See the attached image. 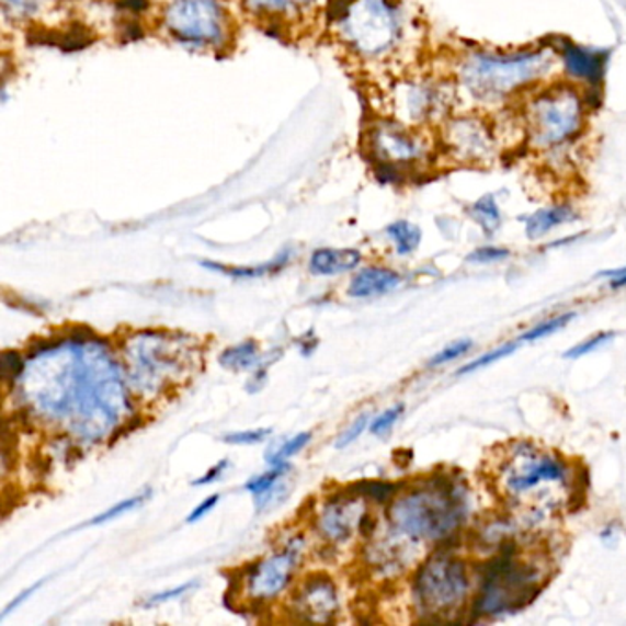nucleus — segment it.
I'll return each mask as SVG.
<instances>
[{
	"instance_id": "37998d69",
	"label": "nucleus",
	"mask_w": 626,
	"mask_h": 626,
	"mask_svg": "<svg viewBox=\"0 0 626 626\" xmlns=\"http://www.w3.org/2000/svg\"><path fill=\"white\" fill-rule=\"evenodd\" d=\"M43 582L45 581L35 582L34 587L29 588V590H24V592L21 593V595H19V597L15 599V601H13L12 604H10V606H8L7 612H4V615H2V617H7V615L10 614V612H12L13 608H18V606H21V604H23L24 601H26V599L30 597V595H34V593L37 592V588H39L41 584H43Z\"/></svg>"
},
{
	"instance_id": "cd10ccee",
	"label": "nucleus",
	"mask_w": 626,
	"mask_h": 626,
	"mask_svg": "<svg viewBox=\"0 0 626 626\" xmlns=\"http://www.w3.org/2000/svg\"><path fill=\"white\" fill-rule=\"evenodd\" d=\"M310 437H312L310 432H301V434L294 435L293 440L283 443L274 454L266 456V462L271 463V465H280V463L287 462L288 457L298 454L305 445H309Z\"/></svg>"
},
{
	"instance_id": "20e7f679",
	"label": "nucleus",
	"mask_w": 626,
	"mask_h": 626,
	"mask_svg": "<svg viewBox=\"0 0 626 626\" xmlns=\"http://www.w3.org/2000/svg\"><path fill=\"white\" fill-rule=\"evenodd\" d=\"M467 505L457 487L448 481L399 498L389 509V520L397 530L416 540H440L462 525Z\"/></svg>"
},
{
	"instance_id": "79ce46f5",
	"label": "nucleus",
	"mask_w": 626,
	"mask_h": 626,
	"mask_svg": "<svg viewBox=\"0 0 626 626\" xmlns=\"http://www.w3.org/2000/svg\"><path fill=\"white\" fill-rule=\"evenodd\" d=\"M601 276L610 277V287L612 288L626 287V269H619V271L603 272Z\"/></svg>"
},
{
	"instance_id": "4c0bfd02",
	"label": "nucleus",
	"mask_w": 626,
	"mask_h": 626,
	"mask_svg": "<svg viewBox=\"0 0 626 626\" xmlns=\"http://www.w3.org/2000/svg\"><path fill=\"white\" fill-rule=\"evenodd\" d=\"M367 421H369V416H367V413H362L361 418L353 421L350 429L345 430L344 434L340 435V440L337 441V448H345V446L351 445V443H353V441L364 432V429L367 426Z\"/></svg>"
},
{
	"instance_id": "b1692460",
	"label": "nucleus",
	"mask_w": 626,
	"mask_h": 626,
	"mask_svg": "<svg viewBox=\"0 0 626 626\" xmlns=\"http://www.w3.org/2000/svg\"><path fill=\"white\" fill-rule=\"evenodd\" d=\"M470 215L481 226V230L486 231L487 236H492L502 225V212H500V206H498L497 197L491 195V193L478 198L470 206Z\"/></svg>"
},
{
	"instance_id": "5701e85b",
	"label": "nucleus",
	"mask_w": 626,
	"mask_h": 626,
	"mask_svg": "<svg viewBox=\"0 0 626 626\" xmlns=\"http://www.w3.org/2000/svg\"><path fill=\"white\" fill-rule=\"evenodd\" d=\"M260 362V348L255 342H244V344L234 345L220 355V364L234 369V372H244V369H252L258 366Z\"/></svg>"
},
{
	"instance_id": "dca6fc26",
	"label": "nucleus",
	"mask_w": 626,
	"mask_h": 626,
	"mask_svg": "<svg viewBox=\"0 0 626 626\" xmlns=\"http://www.w3.org/2000/svg\"><path fill=\"white\" fill-rule=\"evenodd\" d=\"M562 65L571 83L579 87L597 86L603 80L606 57L604 52L592 50L587 46H562Z\"/></svg>"
},
{
	"instance_id": "39448f33",
	"label": "nucleus",
	"mask_w": 626,
	"mask_h": 626,
	"mask_svg": "<svg viewBox=\"0 0 626 626\" xmlns=\"http://www.w3.org/2000/svg\"><path fill=\"white\" fill-rule=\"evenodd\" d=\"M334 19L351 48L369 59L388 56L401 43L405 26L394 0H348Z\"/></svg>"
},
{
	"instance_id": "aec40b11",
	"label": "nucleus",
	"mask_w": 626,
	"mask_h": 626,
	"mask_svg": "<svg viewBox=\"0 0 626 626\" xmlns=\"http://www.w3.org/2000/svg\"><path fill=\"white\" fill-rule=\"evenodd\" d=\"M288 258H291V252L285 250L282 254L274 258V260L269 261V263H263V265L258 266H228L220 265V263H212V261H204V269H209V271L220 272L225 276L230 277H261L269 276V274H277V272L283 271V266L287 265Z\"/></svg>"
},
{
	"instance_id": "7ed1b4c3",
	"label": "nucleus",
	"mask_w": 626,
	"mask_h": 626,
	"mask_svg": "<svg viewBox=\"0 0 626 626\" xmlns=\"http://www.w3.org/2000/svg\"><path fill=\"white\" fill-rule=\"evenodd\" d=\"M588 109L584 89L571 81L536 87L522 111L527 146L544 155L566 151L587 129Z\"/></svg>"
},
{
	"instance_id": "4be33fe9",
	"label": "nucleus",
	"mask_w": 626,
	"mask_h": 626,
	"mask_svg": "<svg viewBox=\"0 0 626 626\" xmlns=\"http://www.w3.org/2000/svg\"><path fill=\"white\" fill-rule=\"evenodd\" d=\"M315 0H247L250 10L266 18H291L307 12Z\"/></svg>"
},
{
	"instance_id": "ea45409f",
	"label": "nucleus",
	"mask_w": 626,
	"mask_h": 626,
	"mask_svg": "<svg viewBox=\"0 0 626 626\" xmlns=\"http://www.w3.org/2000/svg\"><path fill=\"white\" fill-rule=\"evenodd\" d=\"M220 497L219 494H214V497H208L203 502L198 503L197 508L193 509L192 513L187 514L186 522L187 524H195L198 520L206 516V514L212 511V509L219 503Z\"/></svg>"
},
{
	"instance_id": "7c9ffc66",
	"label": "nucleus",
	"mask_w": 626,
	"mask_h": 626,
	"mask_svg": "<svg viewBox=\"0 0 626 626\" xmlns=\"http://www.w3.org/2000/svg\"><path fill=\"white\" fill-rule=\"evenodd\" d=\"M470 348H473V340H457V342H454V344L451 345H446L445 350L441 351V353H437V355H435L434 358L430 361L429 366H443V364H446V362L456 361V358H459V356L468 353Z\"/></svg>"
},
{
	"instance_id": "9d476101",
	"label": "nucleus",
	"mask_w": 626,
	"mask_h": 626,
	"mask_svg": "<svg viewBox=\"0 0 626 626\" xmlns=\"http://www.w3.org/2000/svg\"><path fill=\"white\" fill-rule=\"evenodd\" d=\"M164 21L184 45L217 46L225 41L226 18L219 0H171Z\"/></svg>"
},
{
	"instance_id": "c756f323",
	"label": "nucleus",
	"mask_w": 626,
	"mask_h": 626,
	"mask_svg": "<svg viewBox=\"0 0 626 626\" xmlns=\"http://www.w3.org/2000/svg\"><path fill=\"white\" fill-rule=\"evenodd\" d=\"M573 317H576V315H562V317L551 318V320H547V322H542L540 326H536V328L527 331V333L522 337V342H533V340H540L544 339V337L557 333L559 329L568 326Z\"/></svg>"
},
{
	"instance_id": "6ab92c4d",
	"label": "nucleus",
	"mask_w": 626,
	"mask_h": 626,
	"mask_svg": "<svg viewBox=\"0 0 626 626\" xmlns=\"http://www.w3.org/2000/svg\"><path fill=\"white\" fill-rule=\"evenodd\" d=\"M576 219L577 212L570 204H554L547 208L536 209L535 214L525 219V234L530 239H540L555 228Z\"/></svg>"
},
{
	"instance_id": "9b49d317",
	"label": "nucleus",
	"mask_w": 626,
	"mask_h": 626,
	"mask_svg": "<svg viewBox=\"0 0 626 626\" xmlns=\"http://www.w3.org/2000/svg\"><path fill=\"white\" fill-rule=\"evenodd\" d=\"M369 151L386 170L407 171L424 166L432 146L419 130L401 119H383L369 130Z\"/></svg>"
},
{
	"instance_id": "f8f14e48",
	"label": "nucleus",
	"mask_w": 626,
	"mask_h": 626,
	"mask_svg": "<svg viewBox=\"0 0 626 626\" xmlns=\"http://www.w3.org/2000/svg\"><path fill=\"white\" fill-rule=\"evenodd\" d=\"M299 555H301V540H294L280 554L272 555L271 559L261 560L252 566L244 581L252 599L255 601L276 599L293 579Z\"/></svg>"
},
{
	"instance_id": "a878e982",
	"label": "nucleus",
	"mask_w": 626,
	"mask_h": 626,
	"mask_svg": "<svg viewBox=\"0 0 626 626\" xmlns=\"http://www.w3.org/2000/svg\"><path fill=\"white\" fill-rule=\"evenodd\" d=\"M291 465L287 462L280 463V465H272L271 470L265 473V475L255 476L252 480L244 483V491H249L250 494H254L255 498L265 494L266 491H271L276 487L277 481L282 480L283 475L287 473Z\"/></svg>"
},
{
	"instance_id": "423d86ee",
	"label": "nucleus",
	"mask_w": 626,
	"mask_h": 626,
	"mask_svg": "<svg viewBox=\"0 0 626 626\" xmlns=\"http://www.w3.org/2000/svg\"><path fill=\"white\" fill-rule=\"evenodd\" d=\"M468 588L470 581L465 562L441 554L421 566L413 584V595L423 614L445 617L462 606Z\"/></svg>"
},
{
	"instance_id": "ddd939ff",
	"label": "nucleus",
	"mask_w": 626,
	"mask_h": 626,
	"mask_svg": "<svg viewBox=\"0 0 626 626\" xmlns=\"http://www.w3.org/2000/svg\"><path fill=\"white\" fill-rule=\"evenodd\" d=\"M294 612L305 621L329 623L339 612V593L333 581L326 576L310 577L294 599Z\"/></svg>"
},
{
	"instance_id": "412c9836",
	"label": "nucleus",
	"mask_w": 626,
	"mask_h": 626,
	"mask_svg": "<svg viewBox=\"0 0 626 626\" xmlns=\"http://www.w3.org/2000/svg\"><path fill=\"white\" fill-rule=\"evenodd\" d=\"M345 503L334 502L326 509V513L318 520V527L329 540L344 542L351 535V519L345 511Z\"/></svg>"
},
{
	"instance_id": "2f4dec72",
	"label": "nucleus",
	"mask_w": 626,
	"mask_h": 626,
	"mask_svg": "<svg viewBox=\"0 0 626 626\" xmlns=\"http://www.w3.org/2000/svg\"><path fill=\"white\" fill-rule=\"evenodd\" d=\"M0 364H2V377L7 383H15L23 377L24 362L15 351H4Z\"/></svg>"
},
{
	"instance_id": "f3484780",
	"label": "nucleus",
	"mask_w": 626,
	"mask_h": 626,
	"mask_svg": "<svg viewBox=\"0 0 626 626\" xmlns=\"http://www.w3.org/2000/svg\"><path fill=\"white\" fill-rule=\"evenodd\" d=\"M361 261L355 249H318L310 255L309 271L315 276H337L353 271Z\"/></svg>"
},
{
	"instance_id": "c85d7f7f",
	"label": "nucleus",
	"mask_w": 626,
	"mask_h": 626,
	"mask_svg": "<svg viewBox=\"0 0 626 626\" xmlns=\"http://www.w3.org/2000/svg\"><path fill=\"white\" fill-rule=\"evenodd\" d=\"M351 492H355V497H366L372 498L375 502H386L396 492V486L384 483V481H362L358 486L351 487Z\"/></svg>"
},
{
	"instance_id": "58836bf2",
	"label": "nucleus",
	"mask_w": 626,
	"mask_h": 626,
	"mask_svg": "<svg viewBox=\"0 0 626 626\" xmlns=\"http://www.w3.org/2000/svg\"><path fill=\"white\" fill-rule=\"evenodd\" d=\"M193 587V582H186L182 587L171 588L168 592L157 593L152 595L149 601H146V606H157V604L168 603V601H173V599L181 597L184 593Z\"/></svg>"
},
{
	"instance_id": "a19ab883",
	"label": "nucleus",
	"mask_w": 626,
	"mask_h": 626,
	"mask_svg": "<svg viewBox=\"0 0 626 626\" xmlns=\"http://www.w3.org/2000/svg\"><path fill=\"white\" fill-rule=\"evenodd\" d=\"M228 468V459H223V462L217 463L214 467L209 468L206 475L201 476L198 480L193 481V486H209L214 481L220 480V476L225 475V470Z\"/></svg>"
},
{
	"instance_id": "6e6552de",
	"label": "nucleus",
	"mask_w": 626,
	"mask_h": 626,
	"mask_svg": "<svg viewBox=\"0 0 626 626\" xmlns=\"http://www.w3.org/2000/svg\"><path fill=\"white\" fill-rule=\"evenodd\" d=\"M130 342L133 344L127 348L130 378L138 389L159 391L166 380L175 377L184 367V345L179 337L146 331Z\"/></svg>"
},
{
	"instance_id": "72a5a7b5",
	"label": "nucleus",
	"mask_w": 626,
	"mask_h": 626,
	"mask_svg": "<svg viewBox=\"0 0 626 626\" xmlns=\"http://www.w3.org/2000/svg\"><path fill=\"white\" fill-rule=\"evenodd\" d=\"M271 434V429L244 430V432L226 434L223 440H225V443H230V445H258V443L265 441Z\"/></svg>"
},
{
	"instance_id": "f03ea898",
	"label": "nucleus",
	"mask_w": 626,
	"mask_h": 626,
	"mask_svg": "<svg viewBox=\"0 0 626 626\" xmlns=\"http://www.w3.org/2000/svg\"><path fill=\"white\" fill-rule=\"evenodd\" d=\"M549 48L516 52L473 50L456 62V83L483 105H497L540 86L554 68Z\"/></svg>"
},
{
	"instance_id": "473e14b6",
	"label": "nucleus",
	"mask_w": 626,
	"mask_h": 626,
	"mask_svg": "<svg viewBox=\"0 0 626 626\" xmlns=\"http://www.w3.org/2000/svg\"><path fill=\"white\" fill-rule=\"evenodd\" d=\"M513 351H516V344L502 345V348H497V350L491 351V353L480 356L478 361L470 362L467 366H463L457 373H459V375H467V373L476 372V369H480V367H486L492 364V362L500 361L503 356L511 355Z\"/></svg>"
},
{
	"instance_id": "e433bc0d",
	"label": "nucleus",
	"mask_w": 626,
	"mask_h": 626,
	"mask_svg": "<svg viewBox=\"0 0 626 626\" xmlns=\"http://www.w3.org/2000/svg\"><path fill=\"white\" fill-rule=\"evenodd\" d=\"M509 258L508 249H500V247H481L475 250L473 254L468 255L470 263H497V261L505 260Z\"/></svg>"
},
{
	"instance_id": "2eb2a0df",
	"label": "nucleus",
	"mask_w": 626,
	"mask_h": 626,
	"mask_svg": "<svg viewBox=\"0 0 626 626\" xmlns=\"http://www.w3.org/2000/svg\"><path fill=\"white\" fill-rule=\"evenodd\" d=\"M565 478V465L551 456L525 457L520 467H514L508 475L509 491L525 492L544 481H560Z\"/></svg>"
},
{
	"instance_id": "1a4fd4ad",
	"label": "nucleus",
	"mask_w": 626,
	"mask_h": 626,
	"mask_svg": "<svg viewBox=\"0 0 626 626\" xmlns=\"http://www.w3.org/2000/svg\"><path fill=\"white\" fill-rule=\"evenodd\" d=\"M441 147L456 164L491 166L498 157L497 130L480 114L448 116L441 125Z\"/></svg>"
},
{
	"instance_id": "393cba45",
	"label": "nucleus",
	"mask_w": 626,
	"mask_h": 626,
	"mask_svg": "<svg viewBox=\"0 0 626 626\" xmlns=\"http://www.w3.org/2000/svg\"><path fill=\"white\" fill-rule=\"evenodd\" d=\"M389 239L396 244L397 252L401 255L412 254L421 244V230L419 226L408 220H397L386 228Z\"/></svg>"
},
{
	"instance_id": "f257e3e1",
	"label": "nucleus",
	"mask_w": 626,
	"mask_h": 626,
	"mask_svg": "<svg viewBox=\"0 0 626 626\" xmlns=\"http://www.w3.org/2000/svg\"><path fill=\"white\" fill-rule=\"evenodd\" d=\"M23 396L43 418L72 419L73 432L102 440L130 413L119 367L100 340L72 339L35 351Z\"/></svg>"
},
{
	"instance_id": "c9c22d12",
	"label": "nucleus",
	"mask_w": 626,
	"mask_h": 626,
	"mask_svg": "<svg viewBox=\"0 0 626 626\" xmlns=\"http://www.w3.org/2000/svg\"><path fill=\"white\" fill-rule=\"evenodd\" d=\"M612 339H614V334L612 333L595 334L592 339H588L587 342H582V344L571 348L568 353H565V356L566 358H579V356L588 355V353H592V351L603 348V345L608 344Z\"/></svg>"
},
{
	"instance_id": "0eeeda50",
	"label": "nucleus",
	"mask_w": 626,
	"mask_h": 626,
	"mask_svg": "<svg viewBox=\"0 0 626 626\" xmlns=\"http://www.w3.org/2000/svg\"><path fill=\"white\" fill-rule=\"evenodd\" d=\"M538 571L519 565L513 555H502L487 573L476 608L483 615H498L524 608L538 593Z\"/></svg>"
},
{
	"instance_id": "f704fd0d",
	"label": "nucleus",
	"mask_w": 626,
	"mask_h": 626,
	"mask_svg": "<svg viewBox=\"0 0 626 626\" xmlns=\"http://www.w3.org/2000/svg\"><path fill=\"white\" fill-rule=\"evenodd\" d=\"M402 413H405V407L402 405H397V407L389 408L383 416H378L372 423V434L384 435L388 430L394 429V424L401 419Z\"/></svg>"
},
{
	"instance_id": "bb28decb",
	"label": "nucleus",
	"mask_w": 626,
	"mask_h": 626,
	"mask_svg": "<svg viewBox=\"0 0 626 626\" xmlns=\"http://www.w3.org/2000/svg\"><path fill=\"white\" fill-rule=\"evenodd\" d=\"M151 491L147 489L146 492H141V494H136V497L127 498L124 502L116 503L113 508L107 509V511H103L102 514H98L91 522H87L89 525H100V524H107L111 520L118 519V516H124L125 513H129V511H135L136 508H140L141 503L146 502L147 498H149Z\"/></svg>"
},
{
	"instance_id": "4468645a",
	"label": "nucleus",
	"mask_w": 626,
	"mask_h": 626,
	"mask_svg": "<svg viewBox=\"0 0 626 626\" xmlns=\"http://www.w3.org/2000/svg\"><path fill=\"white\" fill-rule=\"evenodd\" d=\"M397 105L401 109L402 122L423 124L445 109V91L430 81H408L401 89Z\"/></svg>"
},
{
	"instance_id": "a211bd4d",
	"label": "nucleus",
	"mask_w": 626,
	"mask_h": 626,
	"mask_svg": "<svg viewBox=\"0 0 626 626\" xmlns=\"http://www.w3.org/2000/svg\"><path fill=\"white\" fill-rule=\"evenodd\" d=\"M401 276L389 269L380 266H369L358 272L350 285V296L353 298H372L380 294L391 293L399 287Z\"/></svg>"
}]
</instances>
